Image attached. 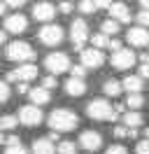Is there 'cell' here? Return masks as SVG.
Returning a JSON list of instances; mask_svg holds the SVG:
<instances>
[{"mask_svg": "<svg viewBox=\"0 0 149 154\" xmlns=\"http://www.w3.org/2000/svg\"><path fill=\"white\" fill-rule=\"evenodd\" d=\"M79 124V117L74 115L72 110H65V107H58L49 115V126L56 133H68V131H74Z\"/></svg>", "mask_w": 149, "mask_h": 154, "instance_id": "6da1fadb", "label": "cell"}, {"mask_svg": "<svg viewBox=\"0 0 149 154\" xmlns=\"http://www.w3.org/2000/svg\"><path fill=\"white\" fill-rule=\"evenodd\" d=\"M86 115L91 119H98V122H114L117 119V110L105 100V98H93L91 103L86 105Z\"/></svg>", "mask_w": 149, "mask_h": 154, "instance_id": "7a4b0ae2", "label": "cell"}, {"mask_svg": "<svg viewBox=\"0 0 149 154\" xmlns=\"http://www.w3.org/2000/svg\"><path fill=\"white\" fill-rule=\"evenodd\" d=\"M5 56L9 61H33L35 58V49L28 42H23V40H17V42H9V47L5 49Z\"/></svg>", "mask_w": 149, "mask_h": 154, "instance_id": "3957f363", "label": "cell"}, {"mask_svg": "<svg viewBox=\"0 0 149 154\" xmlns=\"http://www.w3.org/2000/svg\"><path fill=\"white\" fill-rule=\"evenodd\" d=\"M44 68L56 77V75H61V72H65V70H70L72 63H70V56H68V54L54 51V54H49V56L44 58Z\"/></svg>", "mask_w": 149, "mask_h": 154, "instance_id": "277c9868", "label": "cell"}, {"mask_svg": "<svg viewBox=\"0 0 149 154\" xmlns=\"http://www.w3.org/2000/svg\"><path fill=\"white\" fill-rule=\"evenodd\" d=\"M37 38L47 47H56V45L63 42V28L58 23H47V26H42V28L37 30Z\"/></svg>", "mask_w": 149, "mask_h": 154, "instance_id": "5b68a950", "label": "cell"}, {"mask_svg": "<svg viewBox=\"0 0 149 154\" xmlns=\"http://www.w3.org/2000/svg\"><path fill=\"white\" fill-rule=\"evenodd\" d=\"M70 40H72L74 49L82 51L84 42L89 40V23H86L84 19H74L72 23H70Z\"/></svg>", "mask_w": 149, "mask_h": 154, "instance_id": "8992f818", "label": "cell"}, {"mask_svg": "<svg viewBox=\"0 0 149 154\" xmlns=\"http://www.w3.org/2000/svg\"><path fill=\"white\" fill-rule=\"evenodd\" d=\"M42 119H44V115H42V110L37 105H23L21 110H19V122L23 126H40L42 124Z\"/></svg>", "mask_w": 149, "mask_h": 154, "instance_id": "52a82bcc", "label": "cell"}, {"mask_svg": "<svg viewBox=\"0 0 149 154\" xmlns=\"http://www.w3.org/2000/svg\"><path fill=\"white\" fill-rule=\"evenodd\" d=\"M37 77V66L33 63H26V66H19L17 70H12L7 75L9 82H17V84H28V82H33Z\"/></svg>", "mask_w": 149, "mask_h": 154, "instance_id": "ba28073f", "label": "cell"}, {"mask_svg": "<svg viewBox=\"0 0 149 154\" xmlns=\"http://www.w3.org/2000/svg\"><path fill=\"white\" fill-rule=\"evenodd\" d=\"M112 68H117V70H128V68L135 66V54H133V49H123L121 47L119 51H114L110 58Z\"/></svg>", "mask_w": 149, "mask_h": 154, "instance_id": "9c48e42d", "label": "cell"}, {"mask_svg": "<svg viewBox=\"0 0 149 154\" xmlns=\"http://www.w3.org/2000/svg\"><path fill=\"white\" fill-rule=\"evenodd\" d=\"M33 17L47 26V23L56 17V5H51V2H35V5H33Z\"/></svg>", "mask_w": 149, "mask_h": 154, "instance_id": "30bf717a", "label": "cell"}, {"mask_svg": "<svg viewBox=\"0 0 149 154\" xmlns=\"http://www.w3.org/2000/svg\"><path fill=\"white\" fill-rule=\"evenodd\" d=\"M26 28H28V19L23 14H9L5 19V33L21 35V33H26Z\"/></svg>", "mask_w": 149, "mask_h": 154, "instance_id": "8fae6325", "label": "cell"}, {"mask_svg": "<svg viewBox=\"0 0 149 154\" xmlns=\"http://www.w3.org/2000/svg\"><path fill=\"white\" fill-rule=\"evenodd\" d=\"M79 145H82L86 152H96V149L102 147V135L98 131H84L79 135Z\"/></svg>", "mask_w": 149, "mask_h": 154, "instance_id": "7c38bea8", "label": "cell"}, {"mask_svg": "<svg viewBox=\"0 0 149 154\" xmlns=\"http://www.w3.org/2000/svg\"><path fill=\"white\" fill-rule=\"evenodd\" d=\"M126 40L133 47H149V30L142 28V26H135L126 33Z\"/></svg>", "mask_w": 149, "mask_h": 154, "instance_id": "4fadbf2b", "label": "cell"}, {"mask_svg": "<svg viewBox=\"0 0 149 154\" xmlns=\"http://www.w3.org/2000/svg\"><path fill=\"white\" fill-rule=\"evenodd\" d=\"M105 63V54L100 49H82V66L84 68H100Z\"/></svg>", "mask_w": 149, "mask_h": 154, "instance_id": "5bb4252c", "label": "cell"}, {"mask_svg": "<svg viewBox=\"0 0 149 154\" xmlns=\"http://www.w3.org/2000/svg\"><path fill=\"white\" fill-rule=\"evenodd\" d=\"M107 10H110V19L117 21V23H128L130 21V10L123 2H110Z\"/></svg>", "mask_w": 149, "mask_h": 154, "instance_id": "9a60e30c", "label": "cell"}, {"mask_svg": "<svg viewBox=\"0 0 149 154\" xmlns=\"http://www.w3.org/2000/svg\"><path fill=\"white\" fill-rule=\"evenodd\" d=\"M121 87L126 89L128 94H140V91L144 89V79H142L140 75H128L123 82H121Z\"/></svg>", "mask_w": 149, "mask_h": 154, "instance_id": "2e32d148", "label": "cell"}, {"mask_svg": "<svg viewBox=\"0 0 149 154\" xmlns=\"http://www.w3.org/2000/svg\"><path fill=\"white\" fill-rule=\"evenodd\" d=\"M84 91H86V82H84V79L70 77V79L65 82V94H68V96H84Z\"/></svg>", "mask_w": 149, "mask_h": 154, "instance_id": "e0dca14e", "label": "cell"}, {"mask_svg": "<svg viewBox=\"0 0 149 154\" xmlns=\"http://www.w3.org/2000/svg\"><path fill=\"white\" fill-rule=\"evenodd\" d=\"M28 96H30V100H33V105H47L49 100H51V94L47 91V89L42 87H35L28 91Z\"/></svg>", "mask_w": 149, "mask_h": 154, "instance_id": "ac0fdd59", "label": "cell"}, {"mask_svg": "<svg viewBox=\"0 0 149 154\" xmlns=\"http://www.w3.org/2000/svg\"><path fill=\"white\" fill-rule=\"evenodd\" d=\"M33 154H54V143L49 138H37L33 143Z\"/></svg>", "mask_w": 149, "mask_h": 154, "instance_id": "d6986e66", "label": "cell"}, {"mask_svg": "<svg viewBox=\"0 0 149 154\" xmlns=\"http://www.w3.org/2000/svg\"><path fill=\"white\" fill-rule=\"evenodd\" d=\"M102 7L107 10L110 2H89V0H86V2H79V10H82L84 14H96V12L102 10Z\"/></svg>", "mask_w": 149, "mask_h": 154, "instance_id": "ffe728a7", "label": "cell"}, {"mask_svg": "<svg viewBox=\"0 0 149 154\" xmlns=\"http://www.w3.org/2000/svg\"><path fill=\"white\" fill-rule=\"evenodd\" d=\"M121 82H117V79H107V82H105V84H102V91H105V94H107V96H112V98H117L121 94Z\"/></svg>", "mask_w": 149, "mask_h": 154, "instance_id": "44dd1931", "label": "cell"}, {"mask_svg": "<svg viewBox=\"0 0 149 154\" xmlns=\"http://www.w3.org/2000/svg\"><path fill=\"white\" fill-rule=\"evenodd\" d=\"M142 122H144V119H142L140 112H126V115H123V126H128V128H138Z\"/></svg>", "mask_w": 149, "mask_h": 154, "instance_id": "7402d4cb", "label": "cell"}, {"mask_svg": "<svg viewBox=\"0 0 149 154\" xmlns=\"http://www.w3.org/2000/svg\"><path fill=\"white\" fill-rule=\"evenodd\" d=\"M126 105L130 107V112H138L140 107L144 105V98H142V94H128V98H126Z\"/></svg>", "mask_w": 149, "mask_h": 154, "instance_id": "603a6c76", "label": "cell"}, {"mask_svg": "<svg viewBox=\"0 0 149 154\" xmlns=\"http://www.w3.org/2000/svg\"><path fill=\"white\" fill-rule=\"evenodd\" d=\"M17 124H19V117L2 115V117H0V133H2V131H12V128H17Z\"/></svg>", "mask_w": 149, "mask_h": 154, "instance_id": "cb8c5ba5", "label": "cell"}, {"mask_svg": "<svg viewBox=\"0 0 149 154\" xmlns=\"http://www.w3.org/2000/svg\"><path fill=\"white\" fill-rule=\"evenodd\" d=\"M100 33H102V35H107V38H110V35H117V33H119V23H117V21H112V19L102 21Z\"/></svg>", "mask_w": 149, "mask_h": 154, "instance_id": "d4e9b609", "label": "cell"}, {"mask_svg": "<svg viewBox=\"0 0 149 154\" xmlns=\"http://www.w3.org/2000/svg\"><path fill=\"white\" fill-rule=\"evenodd\" d=\"M91 42H93V49H107V47H110V38H107V35H102V33L93 35Z\"/></svg>", "mask_w": 149, "mask_h": 154, "instance_id": "484cf974", "label": "cell"}, {"mask_svg": "<svg viewBox=\"0 0 149 154\" xmlns=\"http://www.w3.org/2000/svg\"><path fill=\"white\" fill-rule=\"evenodd\" d=\"M58 154H77V145L72 140H61L58 143Z\"/></svg>", "mask_w": 149, "mask_h": 154, "instance_id": "4316f807", "label": "cell"}, {"mask_svg": "<svg viewBox=\"0 0 149 154\" xmlns=\"http://www.w3.org/2000/svg\"><path fill=\"white\" fill-rule=\"evenodd\" d=\"M70 72H72L74 79H84V75H86V68H84V66H72V68H70Z\"/></svg>", "mask_w": 149, "mask_h": 154, "instance_id": "83f0119b", "label": "cell"}, {"mask_svg": "<svg viewBox=\"0 0 149 154\" xmlns=\"http://www.w3.org/2000/svg\"><path fill=\"white\" fill-rule=\"evenodd\" d=\"M7 98H9V87H7V82H2V79H0V105H2Z\"/></svg>", "mask_w": 149, "mask_h": 154, "instance_id": "f1b7e54d", "label": "cell"}, {"mask_svg": "<svg viewBox=\"0 0 149 154\" xmlns=\"http://www.w3.org/2000/svg\"><path fill=\"white\" fill-rule=\"evenodd\" d=\"M54 87H56V77H54V75H49V77H44V79H42V89L51 91Z\"/></svg>", "mask_w": 149, "mask_h": 154, "instance_id": "f546056e", "label": "cell"}, {"mask_svg": "<svg viewBox=\"0 0 149 154\" xmlns=\"http://www.w3.org/2000/svg\"><path fill=\"white\" fill-rule=\"evenodd\" d=\"M105 154H128V149H126L123 145H112V147H107Z\"/></svg>", "mask_w": 149, "mask_h": 154, "instance_id": "4dcf8cb0", "label": "cell"}, {"mask_svg": "<svg viewBox=\"0 0 149 154\" xmlns=\"http://www.w3.org/2000/svg\"><path fill=\"white\" fill-rule=\"evenodd\" d=\"M114 135H117V138H128L130 128L128 126H117V128H114Z\"/></svg>", "mask_w": 149, "mask_h": 154, "instance_id": "1f68e13d", "label": "cell"}, {"mask_svg": "<svg viewBox=\"0 0 149 154\" xmlns=\"http://www.w3.org/2000/svg\"><path fill=\"white\" fill-rule=\"evenodd\" d=\"M138 154H149V138L138 143Z\"/></svg>", "mask_w": 149, "mask_h": 154, "instance_id": "d6a6232c", "label": "cell"}, {"mask_svg": "<svg viewBox=\"0 0 149 154\" xmlns=\"http://www.w3.org/2000/svg\"><path fill=\"white\" fill-rule=\"evenodd\" d=\"M138 21H140V26H142V28L149 26V12H138Z\"/></svg>", "mask_w": 149, "mask_h": 154, "instance_id": "836d02e7", "label": "cell"}, {"mask_svg": "<svg viewBox=\"0 0 149 154\" xmlns=\"http://www.w3.org/2000/svg\"><path fill=\"white\" fill-rule=\"evenodd\" d=\"M5 154H28V152L21 147V145H14V147H7V149H5Z\"/></svg>", "mask_w": 149, "mask_h": 154, "instance_id": "e575fe53", "label": "cell"}, {"mask_svg": "<svg viewBox=\"0 0 149 154\" xmlns=\"http://www.w3.org/2000/svg\"><path fill=\"white\" fill-rule=\"evenodd\" d=\"M72 7H74L72 2H61V5H58V10L63 12V14H70V12H72Z\"/></svg>", "mask_w": 149, "mask_h": 154, "instance_id": "d590c367", "label": "cell"}, {"mask_svg": "<svg viewBox=\"0 0 149 154\" xmlns=\"http://www.w3.org/2000/svg\"><path fill=\"white\" fill-rule=\"evenodd\" d=\"M107 49H114V51H119V49H121V42H119L117 38H112V40H110V47H107Z\"/></svg>", "mask_w": 149, "mask_h": 154, "instance_id": "8d00e7d4", "label": "cell"}, {"mask_svg": "<svg viewBox=\"0 0 149 154\" xmlns=\"http://www.w3.org/2000/svg\"><path fill=\"white\" fill-rule=\"evenodd\" d=\"M140 77H142V79H144V77H149V63L140 66Z\"/></svg>", "mask_w": 149, "mask_h": 154, "instance_id": "74e56055", "label": "cell"}, {"mask_svg": "<svg viewBox=\"0 0 149 154\" xmlns=\"http://www.w3.org/2000/svg\"><path fill=\"white\" fill-rule=\"evenodd\" d=\"M140 61H142V66L149 63V51H142V54H140Z\"/></svg>", "mask_w": 149, "mask_h": 154, "instance_id": "f35d334b", "label": "cell"}, {"mask_svg": "<svg viewBox=\"0 0 149 154\" xmlns=\"http://www.w3.org/2000/svg\"><path fill=\"white\" fill-rule=\"evenodd\" d=\"M47 138H49V140H51V143H58V133H56V131H51V133L47 135Z\"/></svg>", "mask_w": 149, "mask_h": 154, "instance_id": "ab89813d", "label": "cell"}, {"mask_svg": "<svg viewBox=\"0 0 149 154\" xmlns=\"http://www.w3.org/2000/svg\"><path fill=\"white\" fill-rule=\"evenodd\" d=\"M5 42H7V33H5V28L0 30V45H5Z\"/></svg>", "mask_w": 149, "mask_h": 154, "instance_id": "60d3db41", "label": "cell"}, {"mask_svg": "<svg viewBox=\"0 0 149 154\" xmlns=\"http://www.w3.org/2000/svg\"><path fill=\"white\" fill-rule=\"evenodd\" d=\"M140 7H142V12H149V0H142V2H140Z\"/></svg>", "mask_w": 149, "mask_h": 154, "instance_id": "b9f144b4", "label": "cell"}, {"mask_svg": "<svg viewBox=\"0 0 149 154\" xmlns=\"http://www.w3.org/2000/svg\"><path fill=\"white\" fill-rule=\"evenodd\" d=\"M7 7H12V10H19V7H23V2H9Z\"/></svg>", "mask_w": 149, "mask_h": 154, "instance_id": "7bdbcfd3", "label": "cell"}, {"mask_svg": "<svg viewBox=\"0 0 149 154\" xmlns=\"http://www.w3.org/2000/svg\"><path fill=\"white\" fill-rule=\"evenodd\" d=\"M7 10H9V7H7V2H0V17H2V14H5Z\"/></svg>", "mask_w": 149, "mask_h": 154, "instance_id": "ee69618b", "label": "cell"}, {"mask_svg": "<svg viewBox=\"0 0 149 154\" xmlns=\"http://www.w3.org/2000/svg\"><path fill=\"white\" fill-rule=\"evenodd\" d=\"M17 89H19V94H26V91H28V84H19Z\"/></svg>", "mask_w": 149, "mask_h": 154, "instance_id": "f6af8a7d", "label": "cell"}, {"mask_svg": "<svg viewBox=\"0 0 149 154\" xmlns=\"http://www.w3.org/2000/svg\"><path fill=\"white\" fill-rule=\"evenodd\" d=\"M2 143H7V138H5V135L0 133V145H2Z\"/></svg>", "mask_w": 149, "mask_h": 154, "instance_id": "bcb514c9", "label": "cell"}, {"mask_svg": "<svg viewBox=\"0 0 149 154\" xmlns=\"http://www.w3.org/2000/svg\"><path fill=\"white\" fill-rule=\"evenodd\" d=\"M147 138H149V128H147Z\"/></svg>", "mask_w": 149, "mask_h": 154, "instance_id": "7dc6e473", "label": "cell"}]
</instances>
